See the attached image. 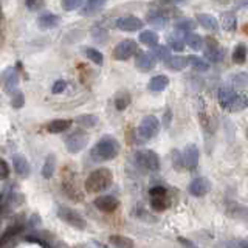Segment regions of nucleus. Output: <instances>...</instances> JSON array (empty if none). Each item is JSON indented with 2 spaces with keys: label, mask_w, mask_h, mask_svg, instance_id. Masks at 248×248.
I'll use <instances>...</instances> for the list:
<instances>
[{
  "label": "nucleus",
  "mask_w": 248,
  "mask_h": 248,
  "mask_svg": "<svg viewBox=\"0 0 248 248\" xmlns=\"http://www.w3.org/2000/svg\"><path fill=\"white\" fill-rule=\"evenodd\" d=\"M143 20L135 17V16H126V17H120L116 20V28L123 31H138L143 28Z\"/></svg>",
  "instance_id": "f8f14e48"
},
{
  "label": "nucleus",
  "mask_w": 248,
  "mask_h": 248,
  "mask_svg": "<svg viewBox=\"0 0 248 248\" xmlns=\"http://www.w3.org/2000/svg\"><path fill=\"white\" fill-rule=\"evenodd\" d=\"M183 166L188 169H196L199 165V149L196 144H188L183 151Z\"/></svg>",
  "instance_id": "9b49d317"
},
{
  "label": "nucleus",
  "mask_w": 248,
  "mask_h": 248,
  "mask_svg": "<svg viewBox=\"0 0 248 248\" xmlns=\"http://www.w3.org/2000/svg\"><path fill=\"white\" fill-rule=\"evenodd\" d=\"M188 65H192L197 72H208L209 64L205 59H200L197 56H188Z\"/></svg>",
  "instance_id": "7c9ffc66"
},
{
  "label": "nucleus",
  "mask_w": 248,
  "mask_h": 248,
  "mask_svg": "<svg viewBox=\"0 0 248 248\" xmlns=\"http://www.w3.org/2000/svg\"><path fill=\"white\" fill-rule=\"evenodd\" d=\"M135 51H137V42L132 41V39H126V41H121L113 48V58L116 61H127L129 58L134 56Z\"/></svg>",
  "instance_id": "0eeeda50"
},
{
  "label": "nucleus",
  "mask_w": 248,
  "mask_h": 248,
  "mask_svg": "<svg viewBox=\"0 0 248 248\" xmlns=\"http://www.w3.org/2000/svg\"><path fill=\"white\" fill-rule=\"evenodd\" d=\"M54 170H56V158H54V155H48L44 163V168H42V177L51 178Z\"/></svg>",
  "instance_id": "a878e982"
},
{
  "label": "nucleus",
  "mask_w": 248,
  "mask_h": 248,
  "mask_svg": "<svg viewBox=\"0 0 248 248\" xmlns=\"http://www.w3.org/2000/svg\"><path fill=\"white\" fill-rule=\"evenodd\" d=\"M247 61V46L245 44H237L234 51H232V62L234 64H244V62Z\"/></svg>",
  "instance_id": "cd10ccee"
},
{
  "label": "nucleus",
  "mask_w": 248,
  "mask_h": 248,
  "mask_svg": "<svg viewBox=\"0 0 248 248\" xmlns=\"http://www.w3.org/2000/svg\"><path fill=\"white\" fill-rule=\"evenodd\" d=\"M129 104H130V95H129V93L127 92L120 93L118 98H116V101H115L116 108H118V110H124V108H126Z\"/></svg>",
  "instance_id": "58836bf2"
},
{
  "label": "nucleus",
  "mask_w": 248,
  "mask_h": 248,
  "mask_svg": "<svg viewBox=\"0 0 248 248\" xmlns=\"http://www.w3.org/2000/svg\"><path fill=\"white\" fill-rule=\"evenodd\" d=\"M106 2L107 0H87V3H85L84 10H82V14L90 16V14L98 13L101 8L106 5Z\"/></svg>",
  "instance_id": "393cba45"
},
{
  "label": "nucleus",
  "mask_w": 248,
  "mask_h": 248,
  "mask_svg": "<svg viewBox=\"0 0 248 248\" xmlns=\"http://www.w3.org/2000/svg\"><path fill=\"white\" fill-rule=\"evenodd\" d=\"M137 165L143 170H149V172H157L160 169V158L158 155L151 149H143L135 154Z\"/></svg>",
  "instance_id": "7ed1b4c3"
},
{
  "label": "nucleus",
  "mask_w": 248,
  "mask_h": 248,
  "mask_svg": "<svg viewBox=\"0 0 248 248\" xmlns=\"http://www.w3.org/2000/svg\"><path fill=\"white\" fill-rule=\"evenodd\" d=\"M8 175H10V166L5 160L0 158V180H5Z\"/></svg>",
  "instance_id": "c03bdc74"
},
{
  "label": "nucleus",
  "mask_w": 248,
  "mask_h": 248,
  "mask_svg": "<svg viewBox=\"0 0 248 248\" xmlns=\"http://www.w3.org/2000/svg\"><path fill=\"white\" fill-rule=\"evenodd\" d=\"M169 85V79L168 76L165 75H158V76H154L152 79L147 84V87H149L151 92H163L166 87Z\"/></svg>",
  "instance_id": "aec40b11"
},
{
  "label": "nucleus",
  "mask_w": 248,
  "mask_h": 248,
  "mask_svg": "<svg viewBox=\"0 0 248 248\" xmlns=\"http://www.w3.org/2000/svg\"><path fill=\"white\" fill-rule=\"evenodd\" d=\"M151 197H160V196H166V189L163 186H154L149 191Z\"/></svg>",
  "instance_id": "49530a36"
},
{
  "label": "nucleus",
  "mask_w": 248,
  "mask_h": 248,
  "mask_svg": "<svg viewBox=\"0 0 248 248\" xmlns=\"http://www.w3.org/2000/svg\"><path fill=\"white\" fill-rule=\"evenodd\" d=\"M67 87V82L65 81H56L53 84V87H51V92L54 93V95H58V93H62L65 90Z\"/></svg>",
  "instance_id": "a18cd8bd"
},
{
  "label": "nucleus",
  "mask_w": 248,
  "mask_h": 248,
  "mask_svg": "<svg viewBox=\"0 0 248 248\" xmlns=\"http://www.w3.org/2000/svg\"><path fill=\"white\" fill-rule=\"evenodd\" d=\"M247 107H248V98L245 95H239V93H236L234 98L231 101L228 110L230 112H242Z\"/></svg>",
  "instance_id": "4be33fe9"
},
{
  "label": "nucleus",
  "mask_w": 248,
  "mask_h": 248,
  "mask_svg": "<svg viewBox=\"0 0 248 248\" xmlns=\"http://www.w3.org/2000/svg\"><path fill=\"white\" fill-rule=\"evenodd\" d=\"M205 58L209 62H213V64H217V62H220L225 58V50L222 48L219 44H217V41H216V39H213V37L206 39Z\"/></svg>",
  "instance_id": "6e6552de"
},
{
  "label": "nucleus",
  "mask_w": 248,
  "mask_h": 248,
  "mask_svg": "<svg viewBox=\"0 0 248 248\" xmlns=\"http://www.w3.org/2000/svg\"><path fill=\"white\" fill-rule=\"evenodd\" d=\"M70 127H72V121L70 120H54L46 126V130L50 134H62V132L68 130Z\"/></svg>",
  "instance_id": "412c9836"
},
{
  "label": "nucleus",
  "mask_w": 248,
  "mask_h": 248,
  "mask_svg": "<svg viewBox=\"0 0 248 248\" xmlns=\"http://www.w3.org/2000/svg\"><path fill=\"white\" fill-rule=\"evenodd\" d=\"M85 54H87V58H89L92 62H95L96 65H101V64H103L104 56H103V53H101L99 50H96V48H87V50H85Z\"/></svg>",
  "instance_id": "4c0bfd02"
},
{
  "label": "nucleus",
  "mask_w": 248,
  "mask_h": 248,
  "mask_svg": "<svg viewBox=\"0 0 248 248\" xmlns=\"http://www.w3.org/2000/svg\"><path fill=\"white\" fill-rule=\"evenodd\" d=\"M95 206L103 213H112L118 208V200L113 196H101L95 200Z\"/></svg>",
  "instance_id": "ddd939ff"
},
{
  "label": "nucleus",
  "mask_w": 248,
  "mask_h": 248,
  "mask_svg": "<svg viewBox=\"0 0 248 248\" xmlns=\"http://www.w3.org/2000/svg\"><path fill=\"white\" fill-rule=\"evenodd\" d=\"M110 244L115 248H134V240H130L126 236H112Z\"/></svg>",
  "instance_id": "c756f323"
},
{
  "label": "nucleus",
  "mask_w": 248,
  "mask_h": 248,
  "mask_svg": "<svg viewBox=\"0 0 248 248\" xmlns=\"http://www.w3.org/2000/svg\"><path fill=\"white\" fill-rule=\"evenodd\" d=\"M113 182L112 170H108L107 168H99L87 177L85 180V189L89 192H103L106 191L108 186Z\"/></svg>",
  "instance_id": "f03ea898"
},
{
  "label": "nucleus",
  "mask_w": 248,
  "mask_h": 248,
  "mask_svg": "<svg viewBox=\"0 0 248 248\" xmlns=\"http://www.w3.org/2000/svg\"><path fill=\"white\" fill-rule=\"evenodd\" d=\"M3 82H5V89L8 92H13L19 84V73L16 68H6L3 72Z\"/></svg>",
  "instance_id": "dca6fc26"
},
{
  "label": "nucleus",
  "mask_w": 248,
  "mask_h": 248,
  "mask_svg": "<svg viewBox=\"0 0 248 248\" xmlns=\"http://www.w3.org/2000/svg\"><path fill=\"white\" fill-rule=\"evenodd\" d=\"M236 25H237V19H236L234 14H231V13L223 14V17H222V28L225 31H232V30L236 28Z\"/></svg>",
  "instance_id": "473e14b6"
},
{
  "label": "nucleus",
  "mask_w": 248,
  "mask_h": 248,
  "mask_svg": "<svg viewBox=\"0 0 248 248\" xmlns=\"http://www.w3.org/2000/svg\"><path fill=\"white\" fill-rule=\"evenodd\" d=\"M120 152V143L116 141L113 137H103L99 141L95 144V147L92 149V157L93 160L98 161H107L113 160Z\"/></svg>",
  "instance_id": "f257e3e1"
},
{
  "label": "nucleus",
  "mask_w": 248,
  "mask_h": 248,
  "mask_svg": "<svg viewBox=\"0 0 248 248\" xmlns=\"http://www.w3.org/2000/svg\"><path fill=\"white\" fill-rule=\"evenodd\" d=\"M140 42L144 44V45L154 46L155 44H158V34L155 33V31L146 30V31H143L141 34H140Z\"/></svg>",
  "instance_id": "c85d7f7f"
},
{
  "label": "nucleus",
  "mask_w": 248,
  "mask_h": 248,
  "mask_svg": "<svg viewBox=\"0 0 248 248\" xmlns=\"http://www.w3.org/2000/svg\"><path fill=\"white\" fill-rule=\"evenodd\" d=\"M151 206L155 209V211H165V209L169 206V202H168L166 196L152 197V200H151Z\"/></svg>",
  "instance_id": "f704fd0d"
},
{
  "label": "nucleus",
  "mask_w": 248,
  "mask_h": 248,
  "mask_svg": "<svg viewBox=\"0 0 248 248\" xmlns=\"http://www.w3.org/2000/svg\"><path fill=\"white\" fill-rule=\"evenodd\" d=\"M59 22H61L59 16L51 14V13H45L37 19V25L41 30H51V28H56L59 25Z\"/></svg>",
  "instance_id": "2eb2a0df"
},
{
  "label": "nucleus",
  "mask_w": 248,
  "mask_h": 248,
  "mask_svg": "<svg viewBox=\"0 0 248 248\" xmlns=\"http://www.w3.org/2000/svg\"><path fill=\"white\" fill-rule=\"evenodd\" d=\"M76 123L81 124V126H84V127H93V126H96L98 118L95 115H81L76 118Z\"/></svg>",
  "instance_id": "e433bc0d"
},
{
  "label": "nucleus",
  "mask_w": 248,
  "mask_h": 248,
  "mask_svg": "<svg viewBox=\"0 0 248 248\" xmlns=\"http://www.w3.org/2000/svg\"><path fill=\"white\" fill-rule=\"evenodd\" d=\"M166 65L170 70L180 72V70L188 67V58H185V56H169V59L166 61Z\"/></svg>",
  "instance_id": "5701e85b"
},
{
  "label": "nucleus",
  "mask_w": 248,
  "mask_h": 248,
  "mask_svg": "<svg viewBox=\"0 0 248 248\" xmlns=\"http://www.w3.org/2000/svg\"><path fill=\"white\" fill-rule=\"evenodd\" d=\"M89 143V137L82 130H75L73 134H70L65 138V147L70 154H78L81 152Z\"/></svg>",
  "instance_id": "423d86ee"
},
{
  "label": "nucleus",
  "mask_w": 248,
  "mask_h": 248,
  "mask_svg": "<svg viewBox=\"0 0 248 248\" xmlns=\"http://www.w3.org/2000/svg\"><path fill=\"white\" fill-rule=\"evenodd\" d=\"M149 23L155 28H165L168 25V17L163 16L161 13H149Z\"/></svg>",
  "instance_id": "bb28decb"
},
{
  "label": "nucleus",
  "mask_w": 248,
  "mask_h": 248,
  "mask_svg": "<svg viewBox=\"0 0 248 248\" xmlns=\"http://www.w3.org/2000/svg\"><path fill=\"white\" fill-rule=\"evenodd\" d=\"M211 189V183L205 177H197L194 178L189 185V194L194 197H203Z\"/></svg>",
  "instance_id": "9d476101"
},
{
  "label": "nucleus",
  "mask_w": 248,
  "mask_h": 248,
  "mask_svg": "<svg viewBox=\"0 0 248 248\" xmlns=\"http://www.w3.org/2000/svg\"><path fill=\"white\" fill-rule=\"evenodd\" d=\"M160 130V121L157 116L154 115H147L141 120L138 126V137L143 140V141H147V140L154 138L158 134Z\"/></svg>",
  "instance_id": "20e7f679"
},
{
  "label": "nucleus",
  "mask_w": 248,
  "mask_h": 248,
  "mask_svg": "<svg viewBox=\"0 0 248 248\" xmlns=\"http://www.w3.org/2000/svg\"><path fill=\"white\" fill-rule=\"evenodd\" d=\"M84 0H62V8H64L65 11H73V10H78L79 6H82Z\"/></svg>",
  "instance_id": "79ce46f5"
},
{
  "label": "nucleus",
  "mask_w": 248,
  "mask_h": 248,
  "mask_svg": "<svg viewBox=\"0 0 248 248\" xmlns=\"http://www.w3.org/2000/svg\"><path fill=\"white\" fill-rule=\"evenodd\" d=\"M196 27H197V22H194L192 19H180V20H177V23H175L177 31H182V33L192 31Z\"/></svg>",
  "instance_id": "2f4dec72"
},
{
  "label": "nucleus",
  "mask_w": 248,
  "mask_h": 248,
  "mask_svg": "<svg viewBox=\"0 0 248 248\" xmlns=\"http://www.w3.org/2000/svg\"><path fill=\"white\" fill-rule=\"evenodd\" d=\"M231 84L234 85V87H245L248 84V75L247 73H237L231 78Z\"/></svg>",
  "instance_id": "a19ab883"
},
{
  "label": "nucleus",
  "mask_w": 248,
  "mask_h": 248,
  "mask_svg": "<svg viewBox=\"0 0 248 248\" xmlns=\"http://www.w3.org/2000/svg\"><path fill=\"white\" fill-rule=\"evenodd\" d=\"M25 103V98H23V93L22 92H14V95L11 98V104L14 108H20Z\"/></svg>",
  "instance_id": "37998d69"
},
{
  "label": "nucleus",
  "mask_w": 248,
  "mask_h": 248,
  "mask_svg": "<svg viewBox=\"0 0 248 248\" xmlns=\"http://www.w3.org/2000/svg\"><path fill=\"white\" fill-rule=\"evenodd\" d=\"M197 22L208 31H217L219 30V22L211 14H197Z\"/></svg>",
  "instance_id": "a211bd4d"
},
{
  "label": "nucleus",
  "mask_w": 248,
  "mask_h": 248,
  "mask_svg": "<svg viewBox=\"0 0 248 248\" xmlns=\"http://www.w3.org/2000/svg\"><path fill=\"white\" fill-rule=\"evenodd\" d=\"M135 64L140 70H143V72H149V70H152L155 64H157V59H155L152 53H140L137 56Z\"/></svg>",
  "instance_id": "4468645a"
},
{
  "label": "nucleus",
  "mask_w": 248,
  "mask_h": 248,
  "mask_svg": "<svg viewBox=\"0 0 248 248\" xmlns=\"http://www.w3.org/2000/svg\"><path fill=\"white\" fill-rule=\"evenodd\" d=\"M27 6L30 8V10L36 11L42 6V0H27Z\"/></svg>",
  "instance_id": "de8ad7c7"
},
{
  "label": "nucleus",
  "mask_w": 248,
  "mask_h": 248,
  "mask_svg": "<svg viewBox=\"0 0 248 248\" xmlns=\"http://www.w3.org/2000/svg\"><path fill=\"white\" fill-rule=\"evenodd\" d=\"M58 217L62 220V222H65L67 225H70V227H73V228H78V230H84L85 228V219L84 217L75 211V209L72 208H68V206H59L58 208Z\"/></svg>",
  "instance_id": "39448f33"
},
{
  "label": "nucleus",
  "mask_w": 248,
  "mask_h": 248,
  "mask_svg": "<svg viewBox=\"0 0 248 248\" xmlns=\"http://www.w3.org/2000/svg\"><path fill=\"white\" fill-rule=\"evenodd\" d=\"M23 230V225L22 223H14L11 225L10 228H8L2 236H0V248H10L14 245L16 239H17V236L22 232Z\"/></svg>",
  "instance_id": "1a4fd4ad"
},
{
  "label": "nucleus",
  "mask_w": 248,
  "mask_h": 248,
  "mask_svg": "<svg viewBox=\"0 0 248 248\" xmlns=\"http://www.w3.org/2000/svg\"><path fill=\"white\" fill-rule=\"evenodd\" d=\"M152 54L155 56V59L168 61V59H169V56H170V50H169V46L155 44V45H154V53H152Z\"/></svg>",
  "instance_id": "72a5a7b5"
},
{
  "label": "nucleus",
  "mask_w": 248,
  "mask_h": 248,
  "mask_svg": "<svg viewBox=\"0 0 248 248\" xmlns=\"http://www.w3.org/2000/svg\"><path fill=\"white\" fill-rule=\"evenodd\" d=\"M220 2H222V0H220Z\"/></svg>",
  "instance_id": "09e8293b"
},
{
  "label": "nucleus",
  "mask_w": 248,
  "mask_h": 248,
  "mask_svg": "<svg viewBox=\"0 0 248 248\" xmlns=\"http://www.w3.org/2000/svg\"><path fill=\"white\" fill-rule=\"evenodd\" d=\"M169 45H170V48L175 50V51H183L185 48V37H180V36H177V33H174L172 36H169Z\"/></svg>",
  "instance_id": "c9c22d12"
},
{
  "label": "nucleus",
  "mask_w": 248,
  "mask_h": 248,
  "mask_svg": "<svg viewBox=\"0 0 248 248\" xmlns=\"http://www.w3.org/2000/svg\"><path fill=\"white\" fill-rule=\"evenodd\" d=\"M185 44L192 50H200L203 46V39L192 31H188V33H185Z\"/></svg>",
  "instance_id": "b1692460"
},
{
  "label": "nucleus",
  "mask_w": 248,
  "mask_h": 248,
  "mask_svg": "<svg viewBox=\"0 0 248 248\" xmlns=\"http://www.w3.org/2000/svg\"><path fill=\"white\" fill-rule=\"evenodd\" d=\"M13 166L16 169V172H17L19 175L22 177H27L30 175V163L28 160L23 157V155H14L13 157Z\"/></svg>",
  "instance_id": "f3484780"
},
{
  "label": "nucleus",
  "mask_w": 248,
  "mask_h": 248,
  "mask_svg": "<svg viewBox=\"0 0 248 248\" xmlns=\"http://www.w3.org/2000/svg\"><path fill=\"white\" fill-rule=\"evenodd\" d=\"M236 95V92L230 89V87H220L219 89V95H217V98H219V104L222 108H230V104H231V101L232 98H234Z\"/></svg>",
  "instance_id": "6ab92c4d"
},
{
  "label": "nucleus",
  "mask_w": 248,
  "mask_h": 248,
  "mask_svg": "<svg viewBox=\"0 0 248 248\" xmlns=\"http://www.w3.org/2000/svg\"><path fill=\"white\" fill-rule=\"evenodd\" d=\"M220 248H248V240H242V239L227 240V242L220 244Z\"/></svg>",
  "instance_id": "ea45409f"
}]
</instances>
